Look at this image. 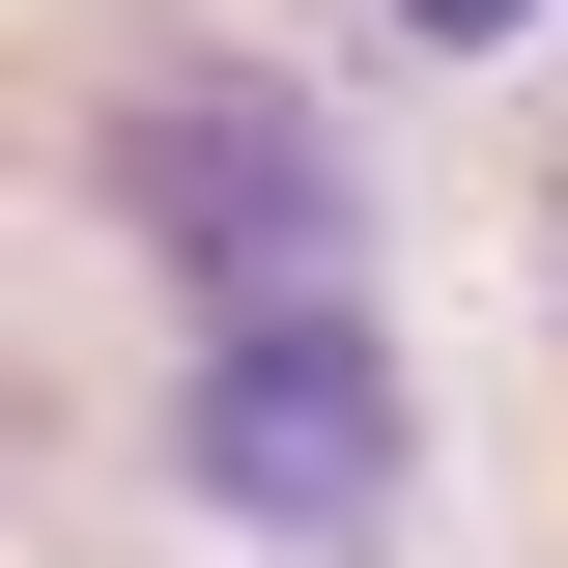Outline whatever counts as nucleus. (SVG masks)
<instances>
[{"label":"nucleus","mask_w":568,"mask_h":568,"mask_svg":"<svg viewBox=\"0 0 568 568\" xmlns=\"http://www.w3.org/2000/svg\"><path fill=\"white\" fill-rule=\"evenodd\" d=\"M398 29H426V58H511V29H540V0H398Z\"/></svg>","instance_id":"obj_3"},{"label":"nucleus","mask_w":568,"mask_h":568,"mask_svg":"<svg viewBox=\"0 0 568 568\" xmlns=\"http://www.w3.org/2000/svg\"><path fill=\"white\" fill-rule=\"evenodd\" d=\"M85 200L114 256L171 284V342H256V313H369V142L313 114L284 58H114L85 85Z\"/></svg>","instance_id":"obj_1"},{"label":"nucleus","mask_w":568,"mask_h":568,"mask_svg":"<svg viewBox=\"0 0 568 568\" xmlns=\"http://www.w3.org/2000/svg\"><path fill=\"white\" fill-rule=\"evenodd\" d=\"M171 484H200L256 568H398V484H426L398 313H256V342H171Z\"/></svg>","instance_id":"obj_2"}]
</instances>
